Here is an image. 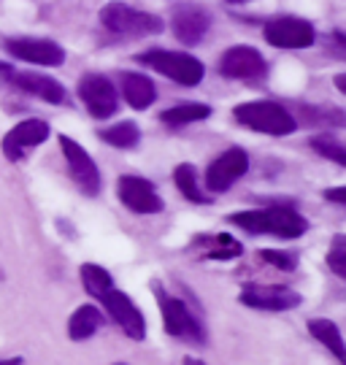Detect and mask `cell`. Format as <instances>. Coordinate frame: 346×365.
Instances as JSON below:
<instances>
[{"instance_id":"cell-21","label":"cell","mask_w":346,"mask_h":365,"mask_svg":"<svg viewBox=\"0 0 346 365\" xmlns=\"http://www.w3.org/2000/svg\"><path fill=\"white\" fill-rule=\"evenodd\" d=\"M173 182H176L179 192L187 197V200H193V203H198V206L211 203L208 195H203V190H200V184H198V170H195V165H190V163L176 165V170H173Z\"/></svg>"},{"instance_id":"cell-27","label":"cell","mask_w":346,"mask_h":365,"mask_svg":"<svg viewBox=\"0 0 346 365\" xmlns=\"http://www.w3.org/2000/svg\"><path fill=\"white\" fill-rule=\"evenodd\" d=\"M327 265L338 279H346V238L344 235H335L330 252H327Z\"/></svg>"},{"instance_id":"cell-14","label":"cell","mask_w":346,"mask_h":365,"mask_svg":"<svg viewBox=\"0 0 346 365\" xmlns=\"http://www.w3.org/2000/svg\"><path fill=\"white\" fill-rule=\"evenodd\" d=\"M219 73L225 78H257L265 73V57L255 46H230L219 60Z\"/></svg>"},{"instance_id":"cell-17","label":"cell","mask_w":346,"mask_h":365,"mask_svg":"<svg viewBox=\"0 0 346 365\" xmlns=\"http://www.w3.org/2000/svg\"><path fill=\"white\" fill-rule=\"evenodd\" d=\"M9 84H14L16 90L27 92V95H33V98L46 101V103H54V106L68 103V95H65L63 84L57 78L44 76V73H16V71H11Z\"/></svg>"},{"instance_id":"cell-9","label":"cell","mask_w":346,"mask_h":365,"mask_svg":"<svg viewBox=\"0 0 346 365\" xmlns=\"http://www.w3.org/2000/svg\"><path fill=\"white\" fill-rule=\"evenodd\" d=\"M78 98L95 119H106L116 114V103H119L116 90L111 78L103 76V73H84L78 78Z\"/></svg>"},{"instance_id":"cell-12","label":"cell","mask_w":346,"mask_h":365,"mask_svg":"<svg viewBox=\"0 0 346 365\" xmlns=\"http://www.w3.org/2000/svg\"><path fill=\"white\" fill-rule=\"evenodd\" d=\"M246 170H249V155H246L244 149L233 146V149H228L225 155H219L208 165V170H205V187L211 192H228Z\"/></svg>"},{"instance_id":"cell-22","label":"cell","mask_w":346,"mask_h":365,"mask_svg":"<svg viewBox=\"0 0 346 365\" xmlns=\"http://www.w3.org/2000/svg\"><path fill=\"white\" fill-rule=\"evenodd\" d=\"M208 117H211V106L205 103H181V106H173V108H166L160 114V119L166 125H173V128L190 125V122H203Z\"/></svg>"},{"instance_id":"cell-5","label":"cell","mask_w":346,"mask_h":365,"mask_svg":"<svg viewBox=\"0 0 346 365\" xmlns=\"http://www.w3.org/2000/svg\"><path fill=\"white\" fill-rule=\"evenodd\" d=\"M152 287L157 300H160V314H163V325H166L168 336L190 341V344H205V330L198 322L193 309L181 298H176V295H168L160 284H152Z\"/></svg>"},{"instance_id":"cell-24","label":"cell","mask_w":346,"mask_h":365,"mask_svg":"<svg viewBox=\"0 0 346 365\" xmlns=\"http://www.w3.org/2000/svg\"><path fill=\"white\" fill-rule=\"evenodd\" d=\"M78 276H81V284H84V289L90 292L92 298H98L103 289H108L111 284H114L111 274H108L103 265H95V262H84L81 271H78Z\"/></svg>"},{"instance_id":"cell-23","label":"cell","mask_w":346,"mask_h":365,"mask_svg":"<svg viewBox=\"0 0 346 365\" xmlns=\"http://www.w3.org/2000/svg\"><path fill=\"white\" fill-rule=\"evenodd\" d=\"M101 135V141H106L108 146H116V149H133V146L141 141V130H138V125L136 122H116L111 128H106V130L98 133Z\"/></svg>"},{"instance_id":"cell-2","label":"cell","mask_w":346,"mask_h":365,"mask_svg":"<svg viewBox=\"0 0 346 365\" xmlns=\"http://www.w3.org/2000/svg\"><path fill=\"white\" fill-rule=\"evenodd\" d=\"M233 117L238 125L265 135H290L297 130L295 117L282 103H273V101H252V103L235 106Z\"/></svg>"},{"instance_id":"cell-20","label":"cell","mask_w":346,"mask_h":365,"mask_svg":"<svg viewBox=\"0 0 346 365\" xmlns=\"http://www.w3.org/2000/svg\"><path fill=\"white\" fill-rule=\"evenodd\" d=\"M308 333L314 336V339L320 341L325 349H330L335 354V360H346V346H344V336H341V330L335 322L330 319H311L308 322Z\"/></svg>"},{"instance_id":"cell-16","label":"cell","mask_w":346,"mask_h":365,"mask_svg":"<svg viewBox=\"0 0 346 365\" xmlns=\"http://www.w3.org/2000/svg\"><path fill=\"white\" fill-rule=\"evenodd\" d=\"M171 25H173V36H176L184 46H195V43H200L203 36L208 33L211 16H208V11L200 9V6H179V9L173 11Z\"/></svg>"},{"instance_id":"cell-15","label":"cell","mask_w":346,"mask_h":365,"mask_svg":"<svg viewBox=\"0 0 346 365\" xmlns=\"http://www.w3.org/2000/svg\"><path fill=\"white\" fill-rule=\"evenodd\" d=\"M49 138V125L44 119H25L19 125H14L9 135L3 138V155L11 163H19L30 146H39Z\"/></svg>"},{"instance_id":"cell-4","label":"cell","mask_w":346,"mask_h":365,"mask_svg":"<svg viewBox=\"0 0 346 365\" xmlns=\"http://www.w3.org/2000/svg\"><path fill=\"white\" fill-rule=\"evenodd\" d=\"M101 25L108 33L125 36V38H143L163 33V19L154 14L130 9L125 3H106L101 9Z\"/></svg>"},{"instance_id":"cell-18","label":"cell","mask_w":346,"mask_h":365,"mask_svg":"<svg viewBox=\"0 0 346 365\" xmlns=\"http://www.w3.org/2000/svg\"><path fill=\"white\" fill-rule=\"evenodd\" d=\"M119 84H122L125 101H128L133 108H138V111L149 108V106L157 101V87H154L152 78L143 76V73H122Z\"/></svg>"},{"instance_id":"cell-34","label":"cell","mask_w":346,"mask_h":365,"mask_svg":"<svg viewBox=\"0 0 346 365\" xmlns=\"http://www.w3.org/2000/svg\"><path fill=\"white\" fill-rule=\"evenodd\" d=\"M114 365H125V363H114Z\"/></svg>"},{"instance_id":"cell-32","label":"cell","mask_w":346,"mask_h":365,"mask_svg":"<svg viewBox=\"0 0 346 365\" xmlns=\"http://www.w3.org/2000/svg\"><path fill=\"white\" fill-rule=\"evenodd\" d=\"M184 365H205L203 360H198V357H184Z\"/></svg>"},{"instance_id":"cell-25","label":"cell","mask_w":346,"mask_h":365,"mask_svg":"<svg viewBox=\"0 0 346 365\" xmlns=\"http://www.w3.org/2000/svg\"><path fill=\"white\" fill-rule=\"evenodd\" d=\"M311 149L317 152V155L327 157V160H333L335 165H346V149L341 146V141H335L333 135H314L311 138Z\"/></svg>"},{"instance_id":"cell-19","label":"cell","mask_w":346,"mask_h":365,"mask_svg":"<svg viewBox=\"0 0 346 365\" xmlns=\"http://www.w3.org/2000/svg\"><path fill=\"white\" fill-rule=\"evenodd\" d=\"M103 325V314L95 306H78L76 312L68 319V336L73 341H87L92 339Z\"/></svg>"},{"instance_id":"cell-33","label":"cell","mask_w":346,"mask_h":365,"mask_svg":"<svg viewBox=\"0 0 346 365\" xmlns=\"http://www.w3.org/2000/svg\"><path fill=\"white\" fill-rule=\"evenodd\" d=\"M228 3H244V0H228Z\"/></svg>"},{"instance_id":"cell-6","label":"cell","mask_w":346,"mask_h":365,"mask_svg":"<svg viewBox=\"0 0 346 365\" xmlns=\"http://www.w3.org/2000/svg\"><path fill=\"white\" fill-rule=\"evenodd\" d=\"M98 300L103 303V309L106 314L114 319L116 325L122 327V333L133 341H143L146 339V319H143L141 309L133 303V300L122 292V289H116L114 284L108 289H103Z\"/></svg>"},{"instance_id":"cell-30","label":"cell","mask_w":346,"mask_h":365,"mask_svg":"<svg viewBox=\"0 0 346 365\" xmlns=\"http://www.w3.org/2000/svg\"><path fill=\"white\" fill-rule=\"evenodd\" d=\"M335 87H338L341 92H346V76L344 73H338V76H335Z\"/></svg>"},{"instance_id":"cell-31","label":"cell","mask_w":346,"mask_h":365,"mask_svg":"<svg viewBox=\"0 0 346 365\" xmlns=\"http://www.w3.org/2000/svg\"><path fill=\"white\" fill-rule=\"evenodd\" d=\"M0 365H22V357H11V360H0Z\"/></svg>"},{"instance_id":"cell-7","label":"cell","mask_w":346,"mask_h":365,"mask_svg":"<svg viewBox=\"0 0 346 365\" xmlns=\"http://www.w3.org/2000/svg\"><path fill=\"white\" fill-rule=\"evenodd\" d=\"M263 36L270 46H279V49H306L317 41V30L308 19H300V16H276L265 22Z\"/></svg>"},{"instance_id":"cell-1","label":"cell","mask_w":346,"mask_h":365,"mask_svg":"<svg viewBox=\"0 0 346 365\" xmlns=\"http://www.w3.org/2000/svg\"><path fill=\"white\" fill-rule=\"evenodd\" d=\"M228 222L238 225L246 233H268L276 238H300L308 230L306 217H300L295 209L290 206H268V209H255V211H238L230 214Z\"/></svg>"},{"instance_id":"cell-11","label":"cell","mask_w":346,"mask_h":365,"mask_svg":"<svg viewBox=\"0 0 346 365\" xmlns=\"http://www.w3.org/2000/svg\"><path fill=\"white\" fill-rule=\"evenodd\" d=\"M116 195L119 200L128 206L130 211L136 214H160L166 209L163 197L157 195V190L152 187L149 179H141V176H133V173H125L119 176L116 182Z\"/></svg>"},{"instance_id":"cell-26","label":"cell","mask_w":346,"mask_h":365,"mask_svg":"<svg viewBox=\"0 0 346 365\" xmlns=\"http://www.w3.org/2000/svg\"><path fill=\"white\" fill-rule=\"evenodd\" d=\"M214 244L217 247H211L208 252H205V257L208 260H233V257H238L244 249H241V244L235 241V238H230V235H217L214 238Z\"/></svg>"},{"instance_id":"cell-10","label":"cell","mask_w":346,"mask_h":365,"mask_svg":"<svg viewBox=\"0 0 346 365\" xmlns=\"http://www.w3.org/2000/svg\"><path fill=\"white\" fill-rule=\"evenodd\" d=\"M3 46L11 57L33 63V66L57 68L65 63V49L57 41L49 38H27V36H22V38H6Z\"/></svg>"},{"instance_id":"cell-3","label":"cell","mask_w":346,"mask_h":365,"mask_svg":"<svg viewBox=\"0 0 346 365\" xmlns=\"http://www.w3.org/2000/svg\"><path fill=\"white\" fill-rule=\"evenodd\" d=\"M138 63L149 66L152 71L163 73L166 78H173L181 87H195L203 81L205 68L203 63L187 52H171V49H149L138 54Z\"/></svg>"},{"instance_id":"cell-28","label":"cell","mask_w":346,"mask_h":365,"mask_svg":"<svg viewBox=\"0 0 346 365\" xmlns=\"http://www.w3.org/2000/svg\"><path fill=\"white\" fill-rule=\"evenodd\" d=\"M260 260L270 262L273 268H279V271H295L297 265V257L292 252H284V249H263L260 252Z\"/></svg>"},{"instance_id":"cell-29","label":"cell","mask_w":346,"mask_h":365,"mask_svg":"<svg viewBox=\"0 0 346 365\" xmlns=\"http://www.w3.org/2000/svg\"><path fill=\"white\" fill-rule=\"evenodd\" d=\"M325 197H327V200H333V203H338V206H344V203H346V190H344V187L325 190Z\"/></svg>"},{"instance_id":"cell-8","label":"cell","mask_w":346,"mask_h":365,"mask_svg":"<svg viewBox=\"0 0 346 365\" xmlns=\"http://www.w3.org/2000/svg\"><path fill=\"white\" fill-rule=\"evenodd\" d=\"M60 149H63L68 170H71V179L78 184V190L87 195H98L101 192V170L95 165V160L87 155V149L76 144L71 135H60Z\"/></svg>"},{"instance_id":"cell-13","label":"cell","mask_w":346,"mask_h":365,"mask_svg":"<svg viewBox=\"0 0 346 365\" xmlns=\"http://www.w3.org/2000/svg\"><path fill=\"white\" fill-rule=\"evenodd\" d=\"M238 300L249 306V309H260V312H290L300 306V292L290 287H279V284H249V287L238 295Z\"/></svg>"}]
</instances>
